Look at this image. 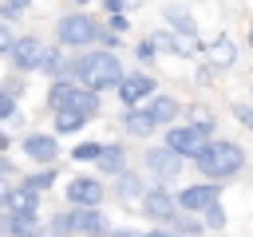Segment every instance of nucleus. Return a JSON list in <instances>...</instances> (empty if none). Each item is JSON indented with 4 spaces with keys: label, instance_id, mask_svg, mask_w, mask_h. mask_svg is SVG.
I'll use <instances>...</instances> for the list:
<instances>
[{
    "label": "nucleus",
    "instance_id": "obj_3",
    "mask_svg": "<svg viewBox=\"0 0 253 237\" xmlns=\"http://www.w3.org/2000/svg\"><path fill=\"white\" fill-rule=\"evenodd\" d=\"M47 99H51L55 111H59V107H71V111H79V115H87V118L99 111V91H95V87H71V83H63V79L51 87Z\"/></svg>",
    "mask_w": 253,
    "mask_h": 237
},
{
    "label": "nucleus",
    "instance_id": "obj_26",
    "mask_svg": "<svg viewBox=\"0 0 253 237\" xmlns=\"http://www.w3.org/2000/svg\"><path fill=\"white\" fill-rule=\"evenodd\" d=\"M71 229H75V213H59V217L51 221V233H55V237H67Z\"/></svg>",
    "mask_w": 253,
    "mask_h": 237
},
{
    "label": "nucleus",
    "instance_id": "obj_1",
    "mask_svg": "<svg viewBox=\"0 0 253 237\" xmlns=\"http://www.w3.org/2000/svg\"><path fill=\"white\" fill-rule=\"evenodd\" d=\"M79 79H83V87H119L126 75H123V63H119V55L115 51H95V55H83L75 67H71Z\"/></svg>",
    "mask_w": 253,
    "mask_h": 237
},
{
    "label": "nucleus",
    "instance_id": "obj_27",
    "mask_svg": "<svg viewBox=\"0 0 253 237\" xmlns=\"http://www.w3.org/2000/svg\"><path fill=\"white\" fill-rule=\"evenodd\" d=\"M28 4H32V0H4V4H0V16H4V20H16V16H24Z\"/></svg>",
    "mask_w": 253,
    "mask_h": 237
},
{
    "label": "nucleus",
    "instance_id": "obj_7",
    "mask_svg": "<svg viewBox=\"0 0 253 237\" xmlns=\"http://www.w3.org/2000/svg\"><path fill=\"white\" fill-rule=\"evenodd\" d=\"M43 55H47V47H43L36 36H24V40H16V47H12V63H16L20 71H40Z\"/></svg>",
    "mask_w": 253,
    "mask_h": 237
},
{
    "label": "nucleus",
    "instance_id": "obj_34",
    "mask_svg": "<svg viewBox=\"0 0 253 237\" xmlns=\"http://www.w3.org/2000/svg\"><path fill=\"white\" fill-rule=\"evenodd\" d=\"M111 28H115V32H126V16L115 12V16H111Z\"/></svg>",
    "mask_w": 253,
    "mask_h": 237
},
{
    "label": "nucleus",
    "instance_id": "obj_15",
    "mask_svg": "<svg viewBox=\"0 0 253 237\" xmlns=\"http://www.w3.org/2000/svg\"><path fill=\"white\" fill-rule=\"evenodd\" d=\"M75 229H79V233H87V237H99V233L107 229V217H103L95 205H83V209L75 213Z\"/></svg>",
    "mask_w": 253,
    "mask_h": 237
},
{
    "label": "nucleus",
    "instance_id": "obj_18",
    "mask_svg": "<svg viewBox=\"0 0 253 237\" xmlns=\"http://www.w3.org/2000/svg\"><path fill=\"white\" fill-rule=\"evenodd\" d=\"M83 122H87V115H79V111H71V107H59V111H55V130H59V134H75Z\"/></svg>",
    "mask_w": 253,
    "mask_h": 237
},
{
    "label": "nucleus",
    "instance_id": "obj_9",
    "mask_svg": "<svg viewBox=\"0 0 253 237\" xmlns=\"http://www.w3.org/2000/svg\"><path fill=\"white\" fill-rule=\"evenodd\" d=\"M146 166L158 174V178H178L182 174V154L162 146V150H146Z\"/></svg>",
    "mask_w": 253,
    "mask_h": 237
},
{
    "label": "nucleus",
    "instance_id": "obj_24",
    "mask_svg": "<svg viewBox=\"0 0 253 237\" xmlns=\"http://www.w3.org/2000/svg\"><path fill=\"white\" fill-rule=\"evenodd\" d=\"M103 150H107V146H99V142H79V146L71 150V158H75V162H99Z\"/></svg>",
    "mask_w": 253,
    "mask_h": 237
},
{
    "label": "nucleus",
    "instance_id": "obj_33",
    "mask_svg": "<svg viewBox=\"0 0 253 237\" xmlns=\"http://www.w3.org/2000/svg\"><path fill=\"white\" fill-rule=\"evenodd\" d=\"M55 67H59V55H55V51H47V55H43V63H40V71H55Z\"/></svg>",
    "mask_w": 253,
    "mask_h": 237
},
{
    "label": "nucleus",
    "instance_id": "obj_36",
    "mask_svg": "<svg viewBox=\"0 0 253 237\" xmlns=\"http://www.w3.org/2000/svg\"><path fill=\"white\" fill-rule=\"evenodd\" d=\"M103 4H107L111 12H123V0H103Z\"/></svg>",
    "mask_w": 253,
    "mask_h": 237
},
{
    "label": "nucleus",
    "instance_id": "obj_40",
    "mask_svg": "<svg viewBox=\"0 0 253 237\" xmlns=\"http://www.w3.org/2000/svg\"><path fill=\"white\" fill-rule=\"evenodd\" d=\"M249 47H253V24H249Z\"/></svg>",
    "mask_w": 253,
    "mask_h": 237
},
{
    "label": "nucleus",
    "instance_id": "obj_38",
    "mask_svg": "<svg viewBox=\"0 0 253 237\" xmlns=\"http://www.w3.org/2000/svg\"><path fill=\"white\" fill-rule=\"evenodd\" d=\"M146 237H182V233H166V229H154V233H146Z\"/></svg>",
    "mask_w": 253,
    "mask_h": 237
},
{
    "label": "nucleus",
    "instance_id": "obj_16",
    "mask_svg": "<svg viewBox=\"0 0 253 237\" xmlns=\"http://www.w3.org/2000/svg\"><path fill=\"white\" fill-rule=\"evenodd\" d=\"M166 20L174 24V32H178V36L194 40V32H198V24H194V12H186L182 4H170V8H166Z\"/></svg>",
    "mask_w": 253,
    "mask_h": 237
},
{
    "label": "nucleus",
    "instance_id": "obj_11",
    "mask_svg": "<svg viewBox=\"0 0 253 237\" xmlns=\"http://www.w3.org/2000/svg\"><path fill=\"white\" fill-rule=\"evenodd\" d=\"M36 205H40V190L36 186H16V190L4 194V209L8 213H36Z\"/></svg>",
    "mask_w": 253,
    "mask_h": 237
},
{
    "label": "nucleus",
    "instance_id": "obj_4",
    "mask_svg": "<svg viewBox=\"0 0 253 237\" xmlns=\"http://www.w3.org/2000/svg\"><path fill=\"white\" fill-rule=\"evenodd\" d=\"M59 43H67V47H83V43H95V40H103V28L91 20V16H63L59 20Z\"/></svg>",
    "mask_w": 253,
    "mask_h": 237
},
{
    "label": "nucleus",
    "instance_id": "obj_21",
    "mask_svg": "<svg viewBox=\"0 0 253 237\" xmlns=\"http://www.w3.org/2000/svg\"><path fill=\"white\" fill-rule=\"evenodd\" d=\"M210 59H213V67H233V63H237V51H233L229 40H217V43L210 47Z\"/></svg>",
    "mask_w": 253,
    "mask_h": 237
},
{
    "label": "nucleus",
    "instance_id": "obj_41",
    "mask_svg": "<svg viewBox=\"0 0 253 237\" xmlns=\"http://www.w3.org/2000/svg\"><path fill=\"white\" fill-rule=\"evenodd\" d=\"M75 4H91V0H75Z\"/></svg>",
    "mask_w": 253,
    "mask_h": 237
},
{
    "label": "nucleus",
    "instance_id": "obj_30",
    "mask_svg": "<svg viewBox=\"0 0 253 237\" xmlns=\"http://www.w3.org/2000/svg\"><path fill=\"white\" fill-rule=\"evenodd\" d=\"M206 225H210V229H221V225H225V213H221V205H210V209H206Z\"/></svg>",
    "mask_w": 253,
    "mask_h": 237
},
{
    "label": "nucleus",
    "instance_id": "obj_29",
    "mask_svg": "<svg viewBox=\"0 0 253 237\" xmlns=\"http://www.w3.org/2000/svg\"><path fill=\"white\" fill-rule=\"evenodd\" d=\"M12 47H16V36L8 24H0V55H12Z\"/></svg>",
    "mask_w": 253,
    "mask_h": 237
},
{
    "label": "nucleus",
    "instance_id": "obj_12",
    "mask_svg": "<svg viewBox=\"0 0 253 237\" xmlns=\"http://www.w3.org/2000/svg\"><path fill=\"white\" fill-rule=\"evenodd\" d=\"M146 95H154V79H150V75H126V79L119 83V99H123L126 107H134V103L146 99Z\"/></svg>",
    "mask_w": 253,
    "mask_h": 237
},
{
    "label": "nucleus",
    "instance_id": "obj_14",
    "mask_svg": "<svg viewBox=\"0 0 253 237\" xmlns=\"http://www.w3.org/2000/svg\"><path fill=\"white\" fill-rule=\"evenodd\" d=\"M123 126H126V134H134V138H146L158 122L150 118V111H138V107H126V115H123Z\"/></svg>",
    "mask_w": 253,
    "mask_h": 237
},
{
    "label": "nucleus",
    "instance_id": "obj_37",
    "mask_svg": "<svg viewBox=\"0 0 253 237\" xmlns=\"http://www.w3.org/2000/svg\"><path fill=\"white\" fill-rule=\"evenodd\" d=\"M142 4H146V0H123V8H126V12H130V8H142Z\"/></svg>",
    "mask_w": 253,
    "mask_h": 237
},
{
    "label": "nucleus",
    "instance_id": "obj_31",
    "mask_svg": "<svg viewBox=\"0 0 253 237\" xmlns=\"http://www.w3.org/2000/svg\"><path fill=\"white\" fill-rule=\"evenodd\" d=\"M51 182H55V174H51V170H43V174H32V178H28V186H36V190H47Z\"/></svg>",
    "mask_w": 253,
    "mask_h": 237
},
{
    "label": "nucleus",
    "instance_id": "obj_35",
    "mask_svg": "<svg viewBox=\"0 0 253 237\" xmlns=\"http://www.w3.org/2000/svg\"><path fill=\"white\" fill-rule=\"evenodd\" d=\"M115 237H146V233H138V229H115Z\"/></svg>",
    "mask_w": 253,
    "mask_h": 237
},
{
    "label": "nucleus",
    "instance_id": "obj_5",
    "mask_svg": "<svg viewBox=\"0 0 253 237\" xmlns=\"http://www.w3.org/2000/svg\"><path fill=\"white\" fill-rule=\"evenodd\" d=\"M166 146L170 150H178L182 158L190 154V158H198L206 146H210V130L206 126H198V122H190V126H174L170 134H166Z\"/></svg>",
    "mask_w": 253,
    "mask_h": 237
},
{
    "label": "nucleus",
    "instance_id": "obj_23",
    "mask_svg": "<svg viewBox=\"0 0 253 237\" xmlns=\"http://www.w3.org/2000/svg\"><path fill=\"white\" fill-rule=\"evenodd\" d=\"M16 95H20L16 83H4L0 87V118H12L16 115Z\"/></svg>",
    "mask_w": 253,
    "mask_h": 237
},
{
    "label": "nucleus",
    "instance_id": "obj_39",
    "mask_svg": "<svg viewBox=\"0 0 253 237\" xmlns=\"http://www.w3.org/2000/svg\"><path fill=\"white\" fill-rule=\"evenodd\" d=\"M0 150H8V134L4 130H0Z\"/></svg>",
    "mask_w": 253,
    "mask_h": 237
},
{
    "label": "nucleus",
    "instance_id": "obj_2",
    "mask_svg": "<svg viewBox=\"0 0 253 237\" xmlns=\"http://www.w3.org/2000/svg\"><path fill=\"white\" fill-rule=\"evenodd\" d=\"M198 166H202V174H210V178H229V174H237V170L245 166V150H241L237 142H210V146L198 154Z\"/></svg>",
    "mask_w": 253,
    "mask_h": 237
},
{
    "label": "nucleus",
    "instance_id": "obj_8",
    "mask_svg": "<svg viewBox=\"0 0 253 237\" xmlns=\"http://www.w3.org/2000/svg\"><path fill=\"white\" fill-rule=\"evenodd\" d=\"M67 201L71 205H99L103 201V182H95V178H71L67 182Z\"/></svg>",
    "mask_w": 253,
    "mask_h": 237
},
{
    "label": "nucleus",
    "instance_id": "obj_42",
    "mask_svg": "<svg viewBox=\"0 0 253 237\" xmlns=\"http://www.w3.org/2000/svg\"><path fill=\"white\" fill-rule=\"evenodd\" d=\"M0 205H4V198H0Z\"/></svg>",
    "mask_w": 253,
    "mask_h": 237
},
{
    "label": "nucleus",
    "instance_id": "obj_13",
    "mask_svg": "<svg viewBox=\"0 0 253 237\" xmlns=\"http://www.w3.org/2000/svg\"><path fill=\"white\" fill-rule=\"evenodd\" d=\"M24 154H28L32 162H55L59 146H55L51 134H28V138H24Z\"/></svg>",
    "mask_w": 253,
    "mask_h": 237
},
{
    "label": "nucleus",
    "instance_id": "obj_25",
    "mask_svg": "<svg viewBox=\"0 0 253 237\" xmlns=\"http://www.w3.org/2000/svg\"><path fill=\"white\" fill-rule=\"evenodd\" d=\"M170 225H174V233H182V237H198V233H202V221H194V217H174Z\"/></svg>",
    "mask_w": 253,
    "mask_h": 237
},
{
    "label": "nucleus",
    "instance_id": "obj_17",
    "mask_svg": "<svg viewBox=\"0 0 253 237\" xmlns=\"http://www.w3.org/2000/svg\"><path fill=\"white\" fill-rule=\"evenodd\" d=\"M146 111H150V118H154V122H170V118L178 115V103H174L170 95H154Z\"/></svg>",
    "mask_w": 253,
    "mask_h": 237
},
{
    "label": "nucleus",
    "instance_id": "obj_19",
    "mask_svg": "<svg viewBox=\"0 0 253 237\" xmlns=\"http://www.w3.org/2000/svg\"><path fill=\"white\" fill-rule=\"evenodd\" d=\"M115 194L123 198V201H134V198H146V190H142V182L130 174V170H123L119 174V186H115Z\"/></svg>",
    "mask_w": 253,
    "mask_h": 237
},
{
    "label": "nucleus",
    "instance_id": "obj_10",
    "mask_svg": "<svg viewBox=\"0 0 253 237\" xmlns=\"http://www.w3.org/2000/svg\"><path fill=\"white\" fill-rule=\"evenodd\" d=\"M174 198L166 194V190H146V198H142V209H146V217H154V221H174L178 213H174Z\"/></svg>",
    "mask_w": 253,
    "mask_h": 237
},
{
    "label": "nucleus",
    "instance_id": "obj_22",
    "mask_svg": "<svg viewBox=\"0 0 253 237\" xmlns=\"http://www.w3.org/2000/svg\"><path fill=\"white\" fill-rule=\"evenodd\" d=\"M99 170H107V174H123V146H107L103 150V158L95 162Z\"/></svg>",
    "mask_w": 253,
    "mask_h": 237
},
{
    "label": "nucleus",
    "instance_id": "obj_6",
    "mask_svg": "<svg viewBox=\"0 0 253 237\" xmlns=\"http://www.w3.org/2000/svg\"><path fill=\"white\" fill-rule=\"evenodd\" d=\"M217 198H221L217 182H202V186H186V190L178 194V205H182L186 213H206L210 205H217Z\"/></svg>",
    "mask_w": 253,
    "mask_h": 237
},
{
    "label": "nucleus",
    "instance_id": "obj_20",
    "mask_svg": "<svg viewBox=\"0 0 253 237\" xmlns=\"http://www.w3.org/2000/svg\"><path fill=\"white\" fill-rule=\"evenodd\" d=\"M36 225H40V217H36V213H12V217L4 221V229H8V233H16V237H32V233H36Z\"/></svg>",
    "mask_w": 253,
    "mask_h": 237
},
{
    "label": "nucleus",
    "instance_id": "obj_32",
    "mask_svg": "<svg viewBox=\"0 0 253 237\" xmlns=\"http://www.w3.org/2000/svg\"><path fill=\"white\" fill-rule=\"evenodd\" d=\"M154 51H158V47H154V40L138 43V59H142V63H154Z\"/></svg>",
    "mask_w": 253,
    "mask_h": 237
},
{
    "label": "nucleus",
    "instance_id": "obj_28",
    "mask_svg": "<svg viewBox=\"0 0 253 237\" xmlns=\"http://www.w3.org/2000/svg\"><path fill=\"white\" fill-rule=\"evenodd\" d=\"M233 115H237V122H241L245 130H253V107H249V103H233Z\"/></svg>",
    "mask_w": 253,
    "mask_h": 237
}]
</instances>
